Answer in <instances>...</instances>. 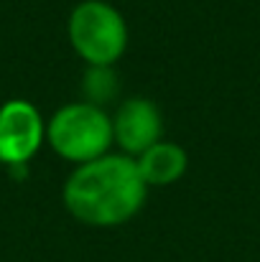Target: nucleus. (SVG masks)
Wrapping results in <instances>:
<instances>
[{
  "label": "nucleus",
  "mask_w": 260,
  "mask_h": 262,
  "mask_svg": "<svg viewBox=\"0 0 260 262\" xmlns=\"http://www.w3.org/2000/svg\"><path fill=\"white\" fill-rule=\"evenodd\" d=\"M46 143L69 163H89L107 156L115 145L112 117L92 102H69L46 122Z\"/></svg>",
  "instance_id": "2"
},
{
  "label": "nucleus",
  "mask_w": 260,
  "mask_h": 262,
  "mask_svg": "<svg viewBox=\"0 0 260 262\" xmlns=\"http://www.w3.org/2000/svg\"><path fill=\"white\" fill-rule=\"evenodd\" d=\"M115 74H112V67H89L85 74V94L87 102L102 107L107 99L115 97Z\"/></svg>",
  "instance_id": "7"
},
{
  "label": "nucleus",
  "mask_w": 260,
  "mask_h": 262,
  "mask_svg": "<svg viewBox=\"0 0 260 262\" xmlns=\"http://www.w3.org/2000/svg\"><path fill=\"white\" fill-rule=\"evenodd\" d=\"M74 54L89 67H112L128 49V23L107 0H82L67 20Z\"/></svg>",
  "instance_id": "3"
},
{
  "label": "nucleus",
  "mask_w": 260,
  "mask_h": 262,
  "mask_svg": "<svg viewBox=\"0 0 260 262\" xmlns=\"http://www.w3.org/2000/svg\"><path fill=\"white\" fill-rule=\"evenodd\" d=\"M164 133V117L153 99L130 97L112 115V138L120 153L138 158L143 150L156 145Z\"/></svg>",
  "instance_id": "5"
},
{
  "label": "nucleus",
  "mask_w": 260,
  "mask_h": 262,
  "mask_svg": "<svg viewBox=\"0 0 260 262\" xmlns=\"http://www.w3.org/2000/svg\"><path fill=\"white\" fill-rule=\"evenodd\" d=\"M148 186L138 173L135 158L107 153L77 166L62 188L64 209L87 227H120L146 204Z\"/></svg>",
  "instance_id": "1"
},
{
  "label": "nucleus",
  "mask_w": 260,
  "mask_h": 262,
  "mask_svg": "<svg viewBox=\"0 0 260 262\" xmlns=\"http://www.w3.org/2000/svg\"><path fill=\"white\" fill-rule=\"evenodd\" d=\"M138 173L146 181V186H171L189 168V156L181 145L169 143V140H158L156 145H151L148 150H143L138 158Z\"/></svg>",
  "instance_id": "6"
},
{
  "label": "nucleus",
  "mask_w": 260,
  "mask_h": 262,
  "mask_svg": "<svg viewBox=\"0 0 260 262\" xmlns=\"http://www.w3.org/2000/svg\"><path fill=\"white\" fill-rule=\"evenodd\" d=\"M46 140V122L33 102L8 99L0 104V163L26 166Z\"/></svg>",
  "instance_id": "4"
}]
</instances>
